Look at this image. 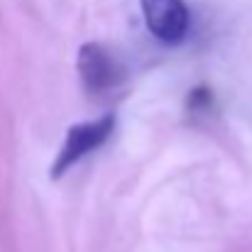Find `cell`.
Instances as JSON below:
<instances>
[{
	"label": "cell",
	"instance_id": "obj_1",
	"mask_svg": "<svg viewBox=\"0 0 252 252\" xmlns=\"http://www.w3.org/2000/svg\"><path fill=\"white\" fill-rule=\"evenodd\" d=\"M115 127V115H103L98 120H88V123H79V125H71L66 130V140H64V147L57 157V162L52 164V179H59L69 167H74L84 155L93 152L95 147H100L110 132Z\"/></svg>",
	"mask_w": 252,
	"mask_h": 252
},
{
	"label": "cell",
	"instance_id": "obj_2",
	"mask_svg": "<svg viewBox=\"0 0 252 252\" xmlns=\"http://www.w3.org/2000/svg\"><path fill=\"white\" fill-rule=\"evenodd\" d=\"M142 15L147 30L167 42L176 44L186 37L189 30V10L184 0H142Z\"/></svg>",
	"mask_w": 252,
	"mask_h": 252
},
{
	"label": "cell",
	"instance_id": "obj_3",
	"mask_svg": "<svg viewBox=\"0 0 252 252\" xmlns=\"http://www.w3.org/2000/svg\"><path fill=\"white\" fill-rule=\"evenodd\" d=\"M79 74L88 91H105L120 79L115 59L95 42H86L79 49Z\"/></svg>",
	"mask_w": 252,
	"mask_h": 252
},
{
	"label": "cell",
	"instance_id": "obj_4",
	"mask_svg": "<svg viewBox=\"0 0 252 252\" xmlns=\"http://www.w3.org/2000/svg\"><path fill=\"white\" fill-rule=\"evenodd\" d=\"M211 91L208 88H193L191 93H189V108L191 110H206L208 105H211Z\"/></svg>",
	"mask_w": 252,
	"mask_h": 252
}]
</instances>
